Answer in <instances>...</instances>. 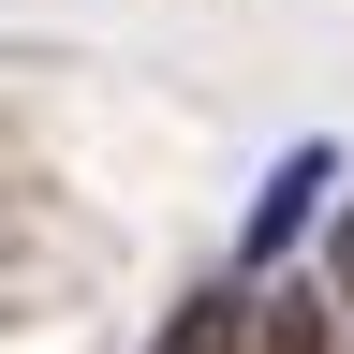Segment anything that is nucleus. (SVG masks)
Here are the masks:
<instances>
[{
    "label": "nucleus",
    "instance_id": "obj_1",
    "mask_svg": "<svg viewBox=\"0 0 354 354\" xmlns=\"http://www.w3.org/2000/svg\"><path fill=\"white\" fill-rule=\"evenodd\" d=\"M325 177H339V162H325V148H295V162H281V177H266V207H251V266H281V251H295V236H310V192H325Z\"/></svg>",
    "mask_w": 354,
    "mask_h": 354
},
{
    "label": "nucleus",
    "instance_id": "obj_2",
    "mask_svg": "<svg viewBox=\"0 0 354 354\" xmlns=\"http://www.w3.org/2000/svg\"><path fill=\"white\" fill-rule=\"evenodd\" d=\"M148 354H251V295H236V281H207V295L177 310V325H162Z\"/></svg>",
    "mask_w": 354,
    "mask_h": 354
},
{
    "label": "nucleus",
    "instance_id": "obj_3",
    "mask_svg": "<svg viewBox=\"0 0 354 354\" xmlns=\"http://www.w3.org/2000/svg\"><path fill=\"white\" fill-rule=\"evenodd\" d=\"M251 354H339L325 339V295H310V281L295 295H251Z\"/></svg>",
    "mask_w": 354,
    "mask_h": 354
},
{
    "label": "nucleus",
    "instance_id": "obj_4",
    "mask_svg": "<svg viewBox=\"0 0 354 354\" xmlns=\"http://www.w3.org/2000/svg\"><path fill=\"white\" fill-rule=\"evenodd\" d=\"M0 251H15V221H0Z\"/></svg>",
    "mask_w": 354,
    "mask_h": 354
}]
</instances>
